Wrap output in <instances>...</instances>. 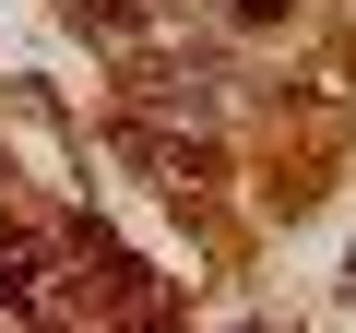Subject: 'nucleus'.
I'll list each match as a JSON object with an SVG mask.
<instances>
[{"mask_svg":"<svg viewBox=\"0 0 356 333\" xmlns=\"http://www.w3.org/2000/svg\"><path fill=\"white\" fill-rule=\"evenodd\" d=\"M226 13H238V24H285L297 0H226Z\"/></svg>","mask_w":356,"mask_h":333,"instance_id":"nucleus-5","label":"nucleus"},{"mask_svg":"<svg viewBox=\"0 0 356 333\" xmlns=\"http://www.w3.org/2000/svg\"><path fill=\"white\" fill-rule=\"evenodd\" d=\"M72 238H48V226H13L0 238V333H60V262Z\"/></svg>","mask_w":356,"mask_h":333,"instance_id":"nucleus-1","label":"nucleus"},{"mask_svg":"<svg viewBox=\"0 0 356 333\" xmlns=\"http://www.w3.org/2000/svg\"><path fill=\"white\" fill-rule=\"evenodd\" d=\"M119 119H214V60H178V48H143L131 84H119Z\"/></svg>","mask_w":356,"mask_h":333,"instance_id":"nucleus-2","label":"nucleus"},{"mask_svg":"<svg viewBox=\"0 0 356 333\" xmlns=\"http://www.w3.org/2000/svg\"><path fill=\"white\" fill-rule=\"evenodd\" d=\"M60 13H72L83 36H107V48H131V60H143V48H154V24H166L154 0H60Z\"/></svg>","mask_w":356,"mask_h":333,"instance_id":"nucleus-4","label":"nucleus"},{"mask_svg":"<svg viewBox=\"0 0 356 333\" xmlns=\"http://www.w3.org/2000/svg\"><path fill=\"white\" fill-rule=\"evenodd\" d=\"M119 155L143 166L154 191H202V179H214V143H202V131H166V119H119Z\"/></svg>","mask_w":356,"mask_h":333,"instance_id":"nucleus-3","label":"nucleus"}]
</instances>
